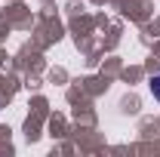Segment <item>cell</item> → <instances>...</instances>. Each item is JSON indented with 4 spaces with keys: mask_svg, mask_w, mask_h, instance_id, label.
Here are the masks:
<instances>
[{
    "mask_svg": "<svg viewBox=\"0 0 160 157\" xmlns=\"http://www.w3.org/2000/svg\"><path fill=\"white\" fill-rule=\"evenodd\" d=\"M151 93H154V99L160 102V77H154V80H151Z\"/></svg>",
    "mask_w": 160,
    "mask_h": 157,
    "instance_id": "cell-1",
    "label": "cell"
}]
</instances>
